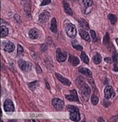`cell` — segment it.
Returning <instances> with one entry per match:
<instances>
[{"label": "cell", "instance_id": "7a4b0ae2", "mask_svg": "<svg viewBox=\"0 0 118 122\" xmlns=\"http://www.w3.org/2000/svg\"><path fill=\"white\" fill-rule=\"evenodd\" d=\"M67 109L70 112V117L72 121L78 122L80 119V116L79 109L77 107L72 105L67 106Z\"/></svg>", "mask_w": 118, "mask_h": 122}, {"label": "cell", "instance_id": "484cf974", "mask_svg": "<svg viewBox=\"0 0 118 122\" xmlns=\"http://www.w3.org/2000/svg\"><path fill=\"white\" fill-rule=\"evenodd\" d=\"M83 3L86 8H89L93 5L92 0H83Z\"/></svg>", "mask_w": 118, "mask_h": 122}, {"label": "cell", "instance_id": "f1b7e54d", "mask_svg": "<svg viewBox=\"0 0 118 122\" xmlns=\"http://www.w3.org/2000/svg\"><path fill=\"white\" fill-rule=\"evenodd\" d=\"M17 52H18V55H21L24 52V49L23 47L19 44L18 45V46H17Z\"/></svg>", "mask_w": 118, "mask_h": 122}, {"label": "cell", "instance_id": "4dcf8cb0", "mask_svg": "<svg viewBox=\"0 0 118 122\" xmlns=\"http://www.w3.org/2000/svg\"><path fill=\"white\" fill-rule=\"evenodd\" d=\"M51 2V0H43L40 6H46L48 4H49Z\"/></svg>", "mask_w": 118, "mask_h": 122}, {"label": "cell", "instance_id": "9c48e42d", "mask_svg": "<svg viewBox=\"0 0 118 122\" xmlns=\"http://www.w3.org/2000/svg\"><path fill=\"white\" fill-rule=\"evenodd\" d=\"M114 94V91L113 87L110 86L106 87L104 90V97L107 99H111Z\"/></svg>", "mask_w": 118, "mask_h": 122}, {"label": "cell", "instance_id": "44dd1931", "mask_svg": "<svg viewBox=\"0 0 118 122\" xmlns=\"http://www.w3.org/2000/svg\"><path fill=\"white\" fill-rule=\"evenodd\" d=\"M102 60V57L99 53H97L93 58V62L96 64L100 63Z\"/></svg>", "mask_w": 118, "mask_h": 122}, {"label": "cell", "instance_id": "5b68a950", "mask_svg": "<svg viewBox=\"0 0 118 122\" xmlns=\"http://www.w3.org/2000/svg\"><path fill=\"white\" fill-rule=\"evenodd\" d=\"M52 104L57 111H62L64 107V102L61 99L55 98L52 100Z\"/></svg>", "mask_w": 118, "mask_h": 122}, {"label": "cell", "instance_id": "4316f807", "mask_svg": "<svg viewBox=\"0 0 118 122\" xmlns=\"http://www.w3.org/2000/svg\"><path fill=\"white\" fill-rule=\"evenodd\" d=\"M99 101V99L98 98L94 95H93L91 97V103L93 105H96L97 104Z\"/></svg>", "mask_w": 118, "mask_h": 122}, {"label": "cell", "instance_id": "8992f818", "mask_svg": "<svg viewBox=\"0 0 118 122\" xmlns=\"http://www.w3.org/2000/svg\"><path fill=\"white\" fill-rule=\"evenodd\" d=\"M4 110L6 112H14L15 111V106L13 102L9 99H7L3 104Z\"/></svg>", "mask_w": 118, "mask_h": 122}, {"label": "cell", "instance_id": "3957f363", "mask_svg": "<svg viewBox=\"0 0 118 122\" xmlns=\"http://www.w3.org/2000/svg\"><path fill=\"white\" fill-rule=\"evenodd\" d=\"M66 32L67 36L70 38H75L77 35V29L75 25L73 24H69L66 27Z\"/></svg>", "mask_w": 118, "mask_h": 122}, {"label": "cell", "instance_id": "e575fe53", "mask_svg": "<svg viewBox=\"0 0 118 122\" xmlns=\"http://www.w3.org/2000/svg\"><path fill=\"white\" fill-rule=\"evenodd\" d=\"M116 43H117V45H118V38H117V39H116Z\"/></svg>", "mask_w": 118, "mask_h": 122}, {"label": "cell", "instance_id": "5bb4252c", "mask_svg": "<svg viewBox=\"0 0 118 122\" xmlns=\"http://www.w3.org/2000/svg\"><path fill=\"white\" fill-rule=\"evenodd\" d=\"M79 32L82 38L88 42H90V38L88 33L87 31L84 30L80 29L79 30Z\"/></svg>", "mask_w": 118, "mask_h": 122}, {"label": "cell", "instance_id": "836d02e7", "mask_svg": "<svg viewBox=\"0 0 118 122\" xmlns=\"http://www.w3.org/2000/svg\"><path fill=\"white\" fill-rule=\"evenodd\" d=\"M46 86L47 87V88L49 89L50 88V86H49V83H48L47 82H46Z\"/></svg>", "mask_w": 118, "mask_h": 122}, {"label": "cell", "instance_id": "cb8c5ba5", "mask_svg": "<svg viewBox=\"0 0 118 122\" xmlns=\"http://www.w3.org/2000/svg\"><path fill=\"white\" fill-rule=\"evenodd\" d=\"M108 18L110 20L111 23L113 25L115 24L117 21V17L116 16L113 14H109L108 15Z\"/></svg>", "mask_w": 118, "mask_h": 122}, {"label": "cell", "instance_id": "d590c367", "mask_svg": "<svg viewBox=\"0 0 118 122\" xmlns=\"http://www.w3.org/2000/svg\"></svg>", "mask_w": 118, "mask_h": 122}, {"label": "cell", "instance_id": "7402d4cb", "mask_svg": "<svg viewBox=\"0 0 118 122\" xmlns=\"http://www.w3.org/2000/svg\"><path fill=\"white\" fill-rule=\"evenodd\" d=\"M81 60L83 61L84 63H86V64H88L89 62V58H88L87 55H86V54L84 52L82 51L81 52Z\"/></svg>", "mask_w": 118, "mask_h": 122}, {"label": "cell", "instance_id": "8fae6325", "mask_svg": "<svg viewBox=\"0 0 118 122\" xmlns=\"http://www.w3.org/2000/svg\"><path fill=\"white\" fill-rule=\"evenodd\" d=\"M55 76H56L57 78L58 79V80H59L62 83L67 86H70L71 85V82L68 79L64 77L59 74L55 73Z\"/></svg>", "mask_w": 118, "mask_h": 122}, {"label": "cell", "instance_id": "f546056e", "mask_svg": "<svg viewBox=\"0 0 118 122\" xmlns=\"http://www.w3.org/2000/svg\"><path fill=\"white\" fill-rule=\"evenodd\" d=\"M113 61L115 63H118V54L116 52H114L113 53Z\"/></svg>", "mask_w": 118, "mask_h": 122}, {"label": "cell", "instance_id": "277c9868", "mask_svg": "<svg viewBox=\"0 0 118 122\" xmlns=\"http://www.w3.org/2000/svg\"><path fill=\"white\" fill-rule=\"evenodd\" d=\"M18 64L20 68L24 72H29L31 70L32 68L31 63L24 61L22 59H20L18 61Z\"/></svg>", "mask_w": 118, "mask_h": 122}, {"label": "cell", "instance_id": "83f0119b", "mask_svg": "<svg viewBox=\"0 0 118 122\" xmlns=\"http://www.w3.org/2000/svg\"><path fill=\"white\" fill-rule=\"evenodd\" d=\"M90 35L91 36V37L92 38L93 40L94 41V42H96L97 41V37H96V32L94 30H90Z\"/></svg>", "mask_w": 118, "mask_h": 122}, {"label": "cell", "instance_id": "603a6c76", "mask_svg": "<svg viewBox=\"0 0 118 122\" xmlns=\"http://www.w3.org/2000/svg\"><path fill=\"white\" fill-rule=\"evenodd\" d=\"M72 46L74 49H75L76 50H77L78 51H81L83 49V47L80 45H79L78 43V42L76 41V40H74V41H73Z\"/></svg>", "mask_w": 118, "mask_h": 122}, {"label": "cell", "instance_id": "1f68e13d", "mask_svg": "<svg viewBox=\"0 0 118 122\" xmlns=\"http://www.w3.org/2000/svg\"><path fill=\"white\" fill-rule=\"evenodd\" d=\"M108 37H109V36L107 33L106 36H105V37L104 38V39H103V43L104 44H107V43H108Z\"/></svg>", "mask_w": 118, "mask_h": 122}, {"label": "cell", "instance_id": "d4e9b609", "mask_svg": "<svg viewBox=\"0 0 118 122\" xmlns=\"http://www.w3.org/2000/svg\"><path fill=\"white\" fill-rule=\"evenodd\" d=\"M38 84V82L37 81H34L33 82H30L29 83L28 86H29L31 90L33 91L37 87Z\"/></svg>", "mask_w": 118, "mask_h": 122}, {"label": "cell", "instance_id": "6da1fadb", "mask_svg": "<svg viewBox=\"0 0 118 122\" xmlns=\"http://www.w3.org/2000/svg\"><path fill=\"white\" fill-rule=\"evenodd\" d=\"M82 78L77 79L76 81V84L79 88V93L83 100L84 102H87L90 94V89L88 85L83 80Z\"/></svg>", "mask_w": 118, "mask_h": 122}, {"label": "cell", "instance_id": "d6a6232c", "mask_svg": "<svg viewBox=\"0 0 118 122\" xmlns=\"http://www.w3.org/2000/svg\"><path fill=\"white\" fill-rule=\"evenodd\" d=\"M36 69H37V72L38 73H41L42 72V69L40 67L39 65H37L36 67Z\"/></svg>", "mask_w": 118, "mask_h": 122}, {"label": "cell", "instance_id": "4fadbf2b", "mask_svg": "<svg viewBox=\"0 0 118 122\" xmlns=\"http://www.w3.org/2000/svg\"><path fill=\"white\" fill-rule=\"evenodd\" d=\"M68 61L74 66H77L79 64L80 62L79 60L78 57L71 55L69 56Z\"/></svg>", "mask_w": 118, "mask_h": 122}, {"label": "cell", "instance_id": "ffe728a7", "mask_svg": "<svg viewBox=\"0 0 118 122\" xmlns=\"http://www.w3.org/2000/svg\"><path fill=\"white\" fill-rule=\"evenodd\" d=\"M0 31V36L1 38H3L7 36L8 34V29L5 26H1Z\"/></svg>", "mask_w": 118, "mask_h": 122}, {"label": "cell", "instance_id": "9a60e30c", "mask_svg": "<svg viewBox=\"0 0 118 122\" xmlns=\"http://www.w3.org/2000/svg\"><path fill=\"white\" fill-rule=\"evenodd\" d=\"M79 72L83 75L88 77H92V73L91 72V71L87 68H80L79 69Z\"/></svg>", "mask_w": 118, "mask_h": 122}, {"label": "cell", "instance_id": "7c38bea8", "mask_svg": "<svg viewBox=\"0 0 118 122\" xmlns=\"http://www.w3.org/2000/svg\"><path fill=\"white\" fill-rule=\"evenodd\" d=\"M15 50V45L11 42H8L4 47V50L8 52H12Z\"/></svg>", "mask_w": 118, "mask_h": 122}, {"label": "cell", "instance_id": "30bf717a", "mask_svg": "<svg viewBox=\"0 0 118 122\" xmlns=\"http://www.w3.org/2000/svg\"><path fill=\"white\" fill-rule=\"evenodd\" d=\"M50 15L49 12L45 11L39 16V21L41 23H45L49 20Z\"/></svg>", "mask_w": 118, "mask_h": 122}, {"label": "cell", "instance_id": "52a82bcc", "mask_svg": "<svg viewBox=\"0 0 118 122\" xmlns=\"http://www.w3.org/2000/svg\"><path fill=\"white\" fill-rule=\"evenodd\" d=\"M67 58V54L65 51H62L59 48L56 51V59L59 62L66 61Z\"/></svg>", "mask_w": 118, "mask_h": 122}, {"label": "cell", "instance_id": "ba28073f", "mask_svg": "<svg viewBox=\"0 0 118 122\" xmlns=\"http://www.w3.org/2000/svg\"><path fill=\"white\" fill-rule=\"evenodd\" d=\"M70 94L66 96V98L70 101L79 102V100L78 97L77 92L76 90L74 89L70 91Z\"/></svg>", "mask_w": 118, "mask_h": 122}, {"label": "cell", "instance_id": "ac0fdd59", "mask_svg": "<svg viewBox=\"0 0 118 122\" xmlns=\"http://www.w3.org/2000/svg\"><path fill=\"white\" fill-rule=\"evenodd\" d=\"M50 29L54 33H56L57 32V22H56V20L54 18H53L52 20Z\"/></svg>", "mask_w": 118, "mask_h": 122}, {"label": "cell", "instance_id": "d6986e66", "mask_svg": "<svg viewBox=\"0 0 118 122\" xmlns=\"http://www.w3.org/2000/svg\"><path fill=\"white\" fill-rule=\"evenodd\" d=\"M79 22L81 27L84 29L85 30H88V29H89V25H88V22L85 20H84L83 19H81Z\"/></svg>", "mask_w": 118, "mask_h": 122}, {"label": "cell", "instance_id": "e0dca14e", "mask_svg": "<svg viewBox=\"0 0 118 122\" xmlns=\"http://www.w3.org/2000/svg\"><path fill=\"white\" fill-rule=\"evenodd\" d=\"M63 6L64 8V9L66 14L70 15H73V11L72 9L70 8V6L69 3L66 1H64L63 2Z\"/></svg>", "mask_w": 118, "mask_h": 122}, {"label": "cell", "instance_id": "2e32d148", "mask_svg": "<svg viewBox=\"0 0 118 122\" xmlns=\"http://www.w3.org/2000/svg\"><path fill=\"white\" fill-rule=\"evenodd\" d=\"M39 36L38 32L37 29L33 28L29 31L30 37L32 39H36L38 38Z\"/></svg>", "mask_w": 118, "mask_h": 122}]
</instances>
